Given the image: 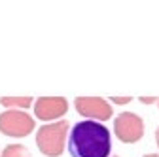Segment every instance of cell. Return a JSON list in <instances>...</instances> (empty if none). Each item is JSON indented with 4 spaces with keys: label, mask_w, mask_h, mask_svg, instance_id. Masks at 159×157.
Returning <instances> with one entry per match:
<instances>
[{
    "label": "cell",
    "mask_w": 159,
    "mask_h": 157,
    "mask_svg": "<svg viewBox=\"0 0 159 157\" xmlns=\"http://www.w3.org/2000/svg\"><path fill=\"white\" fill-rule=\"evenodd\" d=\"M68 150L72 157H110V131L106 129V125L98 121H80L70 131Z\"/></svg>",
    "instance_id": "1"
},
{
    "label": "cell",
    "mask_w": 159,
    "mask_h": 157,
    "mask_svg": "<svg viewBox=\"0 0 159 157\" xmlns=\"http://www.w3.org/2000/svg\"><path fill=\"white\" fill-rule=\"evenodd\" d=\"M144 157H159V155H153V153H148V155H144Z\"/></svg>",
    "instance_id": "12"
},
{
    "label": "cell",
    "mask_w": 159,
    "mask_h": 157,
    "mask_svg": "<svg viewBox=\"0 0 159 157\" xmlns=\"http://www.w3.org/2000/svg\"><path fill=\"white\" fill-rule=\"evenodd\" d=\"M0 104L8 110H21L25 112L32 104V96H2Z\"/></svg>",
    "instance_id": "7"
},
{
    "label": "cell",
    "mask_w": 159,
    "mask_h": 157,
    "mask_svg": "<svg viewBox=\"0 0 159 157\" xmlns=\"http://www.w3.org/2000/svg\"><path fill=\"white\" fill-rule=\"evenodd\" d=\"M114 132L123 144H134L144 136V121L133 112H123L114 119Z\"/></svg>",
    "instance_id": "4"
},
{
    "label": "cell",
    "mask_w": 159,
    "mask_h": 157,
    "mask_svg": "<svg viewBox=\"0 0 159 157\" xmlns=\"http://www.w3.org/2000/svg\"><path fill=\"white\" fill-rule=\"evenodd\" d=\"M0 157H30V151L23 144H10L4 148Z\"/></svg>",
    "instance_id": "8"
},
{
    "label": "cell",
    "mask_w": 159,
    "mask_h": 157,
    "mask_svg": "<svg viewBox=\"0 0 159 157\" xmlns=\"http://www.w3.org/2000/svg\"><path fill=\"white\" fill-rule=\"evenodd\" d=\"M108 102H114V104H129L131 99H129V96H112Z\"/></svg>",
    "instance_id": "9"
},
{
    "label": "cell",
    "mask_w": 159,
    "mask_h": 157,
    "mask_svg": "<svg viewBox=\"0 0 159 157\" xmlns=\"http://www.w3.org/2000/svg\"><path fill=\"white\" fill-rule=\"evenodd\" d=\"M74 106L80 115L87 117L91 121H106L112 117V106L102 96H78Z\"/></svg>",
    "instance_id": "5"
},
{
    "label": "cell",
    "mask_w": 159,
    "mask_h": 157,
    "mask_svg": "<svg viewBox=\"0 0 159 157\" xmlns=\"http://www.w3.org/2000/svg\"><path fill=\"white\" fill-rule=\"evenodd\" d=\"M155 140H157V146H159V129L155 131Z\"/></svg>",
    "instance_id": "11"
},
{
    "label": "cell",
    "mask_w": 159,
    "mask_h": 157,
    "mask_svg": "<svg viewBox=\"0 0 159 157\" xmlns=\"http://www.w3.org/2000/svg\"><path fill=\"white\" fill-rule=\"evenodd\" d=\"M140 102L142 104H152V102H159V99H155V96H150V99H148V96H142Z\"/></svg>",
    "instance_id": "10"
},
{
    "label": "cell",
    "mask_w": 159,
    "mask_h": 157,
    "mask_svg": "<svg viewBox=\"0 0 159 157\" xmlns=\"http://www.w3.org/2000/svg\"><path fill=\"white\" fill-rule=\"evenodd\" d=\"M70 123L61 119L49 125H42L36 132V146L48 157H59L65 151V142L68 134Z\"/></svg>",
    "instance_id": "2"
},
{
    "label": "cell",
    "mask_w": 159,
    "mask_h": 157,
    "mask_svg": "<svg viewBox=\"0 0 159 157\" xmlns=\"http://www.w3.org/2000/svg\"><path fill=\"white\" fill-rule=\"evenodd\" d=\"M34 129V119L21 110H6L0 114V132L13 138H25Z\"/></svg>",
    "instance_id": "3"
},
{
    "label": "cell",
    "mask_w": 159,
    "mask_h": 157,
    "mask_svg": "<svg viewBox=\"0 0 159 157\" xmlns=\"http://www.w3.org/2000/svg\"><path fill=\"white\" fill-rule=\"evenodd\" d=\"M68 110V101L65 96H40L34 102V115L42 121L59 119Z\"/></svg>",
    "instance_id": "6"
}]
</instances>
